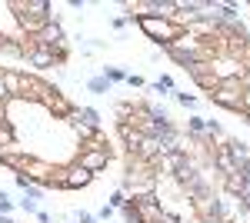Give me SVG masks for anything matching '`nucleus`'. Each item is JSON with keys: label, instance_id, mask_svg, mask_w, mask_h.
I'll return each instance as SVG.
<instances>
[{"label": "nucleus", "instance_id": "31", "mask_svg": "<svg viewBox=\"0 0 250 223\" xmlns=\"http://www.w3.org/2000/svg\"><path fill=\"white\" fill-rule=\"evenodd\" d=\"M244 113H250V83L244 87Z\"/></svg>", "mask_w": 250, "mask_h": 223}, {"label": "nucleus", "instance_id": "16", "mask_svg": "<svg viewBox=\"0 0 250 223\" xmlns=\"http://www.w3.org/2000/svg\"><path fill=\"white\" fill-rule=\"evenodd\" d=\"M120 213H124V223H140V213H137V203L127 197V203L120 206Z\"/></svg>", "mask_w": 250, "mask_h": 223}, {"label": "nucleus", "instance_id": "19", "mask_svg": "<svg viewBox=\"0 0 250 223\" xmlns=\"http://www.w3.org/2000/svg\"><path fill=\"white\" fill-rule=\"evenodd\" d=\"M173 97H177V103H180V107H187V110L197 107V97H193V93H177V90H173Z\"/></svg>", "mask_w": 250, "mask_h": 223}, {"label": "nucleus", "instance_id": "18", "mask_svg": "<svg viewBox=\"0 0 250 223\" xmlns=\"http://www.w3.org/2000/svg\"><path fill=\"white\" fill-rule=\"evenodd\" d=\"M104 77H107L110 83H127V70H124V67H104Z\"/></svg>", "mask_w": 250, "mask_h": 223}, {"label": "nucleus", "instance_id": "30", "mask_svg": "<svg viewBox=\"0 0 250 223\" xmlns=\"http://www.w3.org/2000/svg\"><path fill=\"white\" fill-rule=\"evenodd\" d=\"M67 7H70V10H83V7H87V0H67Z\"/></svg>", "mask_w": 250, "mask_h": 223}, {"label": "nucleus", "instance_id": "10", "mask_svg": "<svg viewBox=\"0 0 250 223\" xmlns=\"http://www.w3.org/2000/svg\"><path fill=\"white\" fill-rule=\"evenodd\" d=\"M117 137H120V143L127 147V153L134 157L137 150H140V143H144V133L137 130L134 123H117Z\"/></svg>", "mask_w": 250, "mask_h": 223}, {"label": "nucleus", "instance_id": "13", "mask_svg": "<svg viewBox=\"0 0 250 223\" xmlns=\"http://www.w3.org/2000/svg\"><path fill=\"white\" fill-rule=\"evenodd\" d=\"M220 180H224V193H227V197H240V183H244L240 170H237V173H230V177H220Z\"/></svg>", "mask_w": 250, "mask_h": 223}, {"label": "nucleus", "instance_id": "22", "mask_svg": "<svg viewBox=\"0 0 250 223\" xmlns=\"http://www.w3.org/2000/svg\"><path fill=\"white\" fill-rule=\"evenodd\" d=\"M124 203H127V193H124V190H114V193H110V206H114V210H120Z\"/></svg>", "mask_w": 250, "mask_h": 223}, {"label": "nucleus", "instance_id": "1", "mask_svg": "<svg viewBox=\"0 0 250 223\" xmlns=\"http://www.w3.org/2000/svg\"><path fill=\"white\" fill-rule=\"evenodd\" d=\"M210 103L244 117V87H240V80H224V83H217V90L210 93Z\"/></svg>", "mask_w": 250, "mask_h": 223}, {"label": "nucleus", "instance_id": "27", "mask_svg": "<svg viewBox=\"0 0 250 223\" xmlns=\"http://www.w3.org/2000/svg\"><path fill=\"white\" fill-rule=\"evenodd\" d=\"M114 217V206L107 203V206H100V213H97V220H110Z\"/></svg>", "mask_w": 250, "mask_h": 223}, {"label": "nucleus", "instance_id": "7", "mask_svg": "<svg viewBox=\"0 0 250 223\" xmlns=\"http://www.w3.org/2000/svg\"><path fill=\"white\" fill-rule=\"evenodd\" d=\"M90 183H94V173H87L83 167H77V163L63 167V190H83Z\"/></svg>", "mask_w": 250, "mask_h": 223}, {"label": "nucleus", "instance_id": "21", "mask_svg": "<svg viewBox=\"0 0 250 223\" xmlns=\"http://www.w3.org/2000/svg\"><path fill=\"white\" fill-rule=\"evenodd\" d=\"M14 183H17L20 190H27V186H34V177H30V173H14Z\"/></svg>", "mask_w": 250, "mask_h": 223}, {"label": "nucleus", "instance_id": "4", "mask_svg": "<svg viewBox=\"0 0 250 223\" xmlns=\"http://www.w3.org/2000/svg\"><path fill=\"white\" fill-rule=\"evenodd\" d=\"M27 47H40V50H60V47H67V34H63V27H60V23H47L37 37L27 40Z\"/></svg>", "mask_w": 250, "mask_h": 223}, {"label": "nucleus", "instance_id": "5", "mask_svg": "<svg viewBox=\"0 0 250 223\" xmlns=\"http://www.w3.org/2000/svg\"><path fill=\"white\" fill-rule=\"evenodd\" d=\"M210 67H213V77H217L220 83H224V80H237V77L244 74V63H240V60H233V57H227V54L213 57Z\"/></svg>", "mask_w": 250, "mask_h": 223}, {"label": "nucleus", "instance_id": "12", "mask_svg": "<svg viewBox=\"0 0 250 223\" xmlns=\"http://www.w3.org/2000/svg\"><path fill=\"white\" fill-rule=\"evenodd\" d=\"M0 77H3V87H7V93H10V100H20L23 74H17V70H0Z\"/></svg>", "mask_w": 250, "mask_h": 223}, {"label": "nucleus", "instance_id": "32", "mask_svg": "<svg viewBox=\"0 0 250 223\" xmlns=\"http://www.w3.org/2000/svg\"><path fill=\"white\" fill-rule=\"evenodd\" d=\"M240 177H244V180H250V160L244 163V167H240Z\"/></svg>", "mask_w": 250, "mask_h": 223}, {"label": "nucleus", "instance_id": "6", "mask_svg": "<svg viewBox=\"0 0 250 223\" xmlns=\"http://www.w3.org/2000/svg\"><path fill=\"white\" fill-rule=\"evenodd\" d=\"M187 74H190V80L200 87V90H207V97H210V93L217 90V83H220V80L213 77V67H210V63H193Z\"/></svg>", "mask_w": 250, "mask_h": 223}, {"label": "nucleus", "instance_id": "26", "mask_svg": "<svg viewBox=\"0 0 250 223\" xmlns=\"http://www.w3.org/2000/svg\"><path fill=\"white\" fill-rule=\"evenodd\" d=\"M20 203V210H23V213H37V203H34V200H27V197H23V200H17Z\"/></svg>", "mask_w": 250, "mask_h": 223}, {"label": "nucleus", "instance_id": "20", "mask_svg": "<svg viewBox=\"0 0 250 223\" xmlns=\"http://www.w3.org/2000/svg\"><path fill=\"white\" fill-rule=\"evenodd\" d=\"M10 210H14V200L0 190V217H10Z\"/></svg>", "mask_w": 250, "mask_h": 223}, {"label": "nucleus", "instance_id": "15", "mask_svg": "<svg viewBox=\"0 0 250 223\" xmlns=\"http://www.w3.org/2000/svg\"><path fill=\"white\" fill-rule=\"evenodd\" d=\"M110 87H114V83H110L104 74H97V77L87 80V90H90V93H110Z\"/></svg>", "mask_w": 250, "mask_h": 223}, {"label": "nucleus", "instance_id": "2", "mask_svg": "<svg viewBox=\"0 0 250 223\" xmlns=\"http://www.w3.org/2000/svg\"><path fill=\"white\" fill-rule=\"evenodd\" d=\"M54 93H60L57 87H50L47 80H40L34 74H23V87H20V100H37V103H47Z\"/></svg>", "mask_w": 250, "mask_h": 223}, {"label": "nucleus", "instance_id": "3", "mask_svg": "<svg viewBox=\"0 0 250 223\" xmlns=\"http://www.w3.org/2000/svg\"><path fill=\"white\" fill-rule=\"evenodd\" d=\"M110 160H114V153H110V150H77V157H74V163L83 167L87 173H94V177L110 167Z\"/></svg>", "mask_w": 250, "mask_h": 223}, {"label": "nucleus", "instance_id": "28", "mask_svg": "<svg viewBox=\"0 0 250 223\" xmlns=\"http://www.w3.org/2000/svg\"><path fill=\"white\" fill-rule=\"evenodd\" d=\"M160 223H184V220H180L177 213H167V210H164V217H160Z\"/></svg>", "mask_w": 250, "mask_h": 223}, {"label": "nucleus", "instance_id": "23", "mask_svg": "<svg viewBox=\"0 0 250 223\" xmlns=\"http://www.w3.org/2000/svg\"><path fill=\"white\" fill-rule=\"evenodd\" d=\"M23 197H27V200H34V203H37L40 197H43V186H37V183H34V186H27V190H23Z\"/></svg>", "mask_w": 250, "mask_h": 223}, {"label": "nucleus", "instance_id": "8", "mask_svg": "<svg viewBox=\"0 0 250 223\" xmlns=\"http://www.w3.org/2000/svg\"><path fill=\"white\" fill-rule=\"evenodd\" d=\"M134 203H137V213H140V223H160V217H164L160 197H144V200H134Z\"/></svg>", "mask_w": 250, "mask_h": 223}, {"label": "nucleus", "instance_id": "33", "mask_svg": "<svg viewBox=\"0 0 250 223\" xmlns=\"http://www.w3.org/2000/svg\"><path fill=\"white\" fill-rule=\"evenodd\" d=\"M3 43H7V34H3V30H0V50H3Z\"/></svg>", "mask_w": 250, "mask_h": 223}, {"label": "nucleus", "instance_id": "34", "mask_svg": "<svg viewBox=\"0 0 250 223\" xmlns=\"http://www.w3.org/2000/svg\"><path fill=\"white\" fill-rule=\"evenodd\" d=\"M0 223H14V220H10V217H0Z\"/></svg>", "mask_w": 250, "mask_h": 223}, {"label": "nucleus", "instance_id": "17", "mask_svg": "<svg viewBox=\"0 0 250 223\" xmlns=\"http://www.w3.org/2000/svg\"><path fill=\"white\" fill-rule=\"evenodd\" d=\"M150 90L154 93H160V97H164V93H173V77H160V80H154V83H150Z\"/></svg>", "mask_w": 250, "mask_h": 223}, {"label": "nucleus", "instance_id": "29", "mask_svg": "<svg viewBox=\"0 0 250 223\" xmlns=\"http://www.w3.org/2000/svg\"><path fill=\"white\" fill-rule=\"evenodd\" d=\"M0 103H10V93H7V87H3V77H0Z\"/></svg>", "mask_w": 250, "mask_h": 223}, {"label": "nucleus", "instance_id": "11", "mask_svg": "<svg viewBox=\"0 0 250 223\" xmlns=\"http://www.w3.org/2000/svg\"><path fill=\"white\" fill-rule=\"evenodd\" d=\"M227 153H230V160H233V167L240 170L244 163L250 160V143H244V140H227Z\"/></svg>", "mask_w": 250, "mask_h": 223}, {"label": "nucleus", "instance_id": "24", "mask_svg": "<svg viewBox=\"0 0 250 223\" xmlns=\"http://www.w3.org/2000/svg\"><path fill=\"white\" fill-rule=\"evenodd\" d=\"M74 220H77V223H97V217H94V213H87V210H77Z\"/></svg>", "mask_w": 250, "mask_h": 223}, {"label": "nucleus", "instance_id": "9", "mask_svg": "<svg viewBox=\"0 0 250 223\" xmlns=\"http://www.w3.org/2000/svg\"><path fill=\"white\" fill-rule=\"evenodd\" d=\"M27 67H37V70H47V67H57V54L54 50H40V47H27Z\"/></svg>", "mask_w": 250, "mask_h": 223}, {"label": "nucleus", "instance_id": "14", "mask_svg": "<svg viewBox=\"0 0 250 223\" xmlns=\"http://www.w3.org/2000/svg\"><path fill=\"white\" fill-rule=\"evenodd\" d=\"M80 123L90 127V130H100V113L94 107H80Z\"/></svg>", "mask_w": 250, "mask_h": 223}, {"label": "nucleus", "instance_id": "25", "mask_svg": "<svg viewBox=\"0 0 250 223\" xmlns=\"http://www.w3.org/2000/svg\"><path fill=\"white\" fill-rule=\"evenodd\" d=\"M127 87H134V90H140V87H147V83H144V77H137V74H127Z\"/></svg>", "mask_w": 250, "mask_h": 223}]
</instances>
